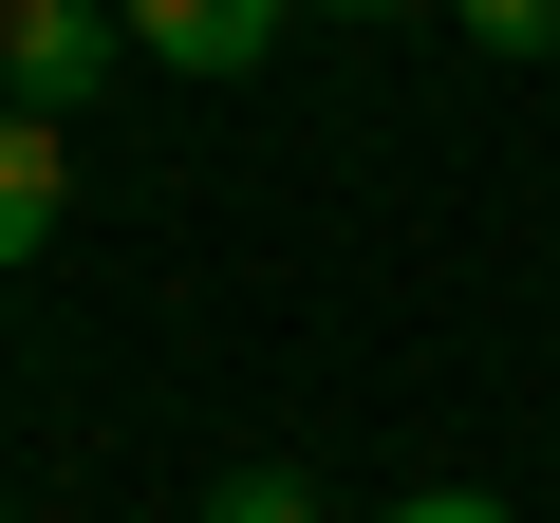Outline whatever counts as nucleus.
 Listing matches in <instances>:
<instances>
[{
    "mask_svg": "<svg viewBox=\"0 0 560 523\" xmlns=\"http://www.w3.org/2000/svg\"><path fill=\"white\" fill-rule=\"evenodd\" d=\"M113 57H131L113 0H0V94H20V113H94Z\"/></svg>",
    "mask_w": 560,
    "mask_h": 523,
    "instance_id": "obj_1",
    "label": "nucleus"
},
{
    "mask_svg": "<svg viewBox=\"0 0 560 523\" xmlns=\"http://www.w3.org/2000/svg\"><path fill=\"white\" fill-rule=\"evenodd\" d=\"M113 20H131V57H150V75H261L300 0H113Z\"/></svg>",
    "mask_w": 560,
    "mask_h": 523,
    "instance_id": "obj_2",
    "label": "nucleus"
},
{
    "mask_svg": "<svg viewBox=\"0 0 560 523\" xmlns=\"http://www.w3.org/2000/svg\"><path fill=\"white\" fill-rule=\"evenodd\" d=\"M57 187H75V168H57V113H20V94H0V281L57 243Z\"/></svg>",
    "mask_w": 560,
    "mask_h": 523,
    "instance_id": "obj_3",
    "label": "nucleus"
},
{
    "mask_svg": "<svg viewBox=\"0 0 560 523\" xmlns=\"http://www.w3.org/2000/svg\"><path fill=\"white\" fill-rule=\"evenodd\" d=\"M206 523H337V504H318L300 467H243V486H206Z\"/></svg>",
    "mask_w": 560,
    "mask_h": 523,
    "instance_id": "obj_4",
    "label": "nucleus"
},
{
    "mask_svg": "<svg viewBox=\"0 0 560 523\" xmlns=\"http://www.w3.org/2000/svg\"><path fill=\"white\" fill-rule=\"evenodd\" d=\"M448 20H467L486 57H560V0H448Z\"/></svg>",
    "mask_w": 560,
    "mask_h": 523,
    "instance_id": "obj_5",
    "label": "nucleus"
},
{
    "mask_svg": "<svg viewBox=\"0 0 560 523\" xmlns=\"http://www.w3.org/2000/svg\"><path fill=\"white\" fill-rule=\"evenodd\" d=\"M393 523H504V504H486V486H430V504H393Z\"/></svg>",
    "mask_w": 560,
    "mask_h": 523,
    "instance_id": "obj_6",
    "label": "nucleus"
},
{
    "mask_svg": "<svg viewBox=\"0 0 560 523\" xmlns=\"http://www.w3.org/2000/svg\"><path fill=\"white\" fill-rule=\"evenodd\" d=\"M318 20H411V0H318Z\"/></svg>",
    "mask_w": 560,
    "mask_h": 523,
    "instance_id": "obj_7",
    "label": "nucleus"
}]
</instances>
